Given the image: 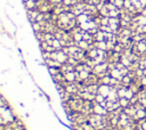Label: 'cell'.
<instances>
[{"instance_id": "1", "label": "cell", "mask_w": 146, "mask_h": 130, "mask_svg": "<svg viewBox=\"0 0 146 130\" xmlns=\"http://www.w3.org/2000/svg\"><path fill=\"white\" fill-rule=\"evenodd\" d=\"M112 90V87L109 86V85H99V89H98V94L103 95L104 97H109L110 96V93Z\"/></svg>"}, {"instance_id": "2", "label": "cell", "mask_w": 146, "mask_h": 130, "mask_svg": "<svg viewBox=\"0 0 146 130\" xmlns=\"http://www.w3.org/2000/svg\"><path fill=\"white\" fill-rule=\"evenodd\" d=\"M120 105H121V107L122 108H126V107H128V106H130L131 104H130V99H128L127 97H123V98H120Z\"/></svg>"}, {"instance_id": "3", "label": "cell", "mask_w": 146, "mask_h": 130, "mask_svg": "<svg viewBox=\"0 0 146 130\" xmlns=\"http://www.w3.org/2000/svg\"><path fill=\"white\" fill-rule=\"evenodd\" d=\"M110 3L116 6L118 8H122L124 6V0H110Z\"/></svg>"}, {"instance_id": "4", "label": "cell", "mask_w": 146, "mask_h": 130, "mask_svg": "<svg viewBox=\"0 0 146 130\" xmlns=\"http://www.w3.org/2000/svg\"><path fill=\"white\" fill-rule=\"evenodd\" d=\"M48 72L51 77H54V76L61 73V69L59 68H48Z\"/></svg>"}, {"instance_id": "5", "label": "cell", "mask_w": 146, "mask_h": 130, "mask_svg": "<svg viewBox=\"0 0 146 130\" xmlns=\"http://www.w3.org/2000/svg\"><path fill=\"white\" fill-rule=\"evenodd\" d=\"M105 100H106V97H104V96L101 95V94H97L96 97H95V102L98 103V104H102V103L105 102Z\"/></svg>"}, {"instance_id": "6", "label": "cell", "mask_w": 146, "mask_h": 130, "mask_svg": "<svg viewBox=\"0 0 146 130\" xmlns=\"http://www.w3.org/2000/svg\"><path fill=\"white\" fill-rule=\"evenodd\" d=\"M49 1H51V3H63L64 1V0H49Z\"/></svg>"}]
</instances>
